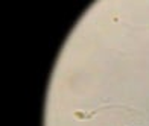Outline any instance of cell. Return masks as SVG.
<instances>
[{
	"instance_id": "obj_1",
	"label": "cell",
	"mask_w": 149,
	"mask_h": 126,
	"mask_svg": "<svg viewBox=\"0 0 149 126\" xmlns=\"http://www.w3.org/2000/svg\"><path fill=\"white\" fill-rule=\"evenodd\" d=\"M110 108H114V105H105V107H99L97 109L94 111H90V112H84V111H74L73 112V117L76 120H88V118H93L97 112L104 111V109H110Z\"/></svg>"
}]
</instances>
